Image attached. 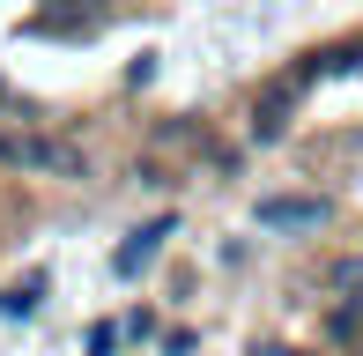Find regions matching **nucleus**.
<instances>
[{
	"mask_svg": "<svg viewBox=\"0 0 363 356\" xmlns=\"http://www.w3.org/2000/svg\"><path fill=\"white\" fill-rule=\"evenodd\" d=\"M0 164L8 171H82V156L67 141H52V134H15V126H0Z\"/></svg>",
	"mask_w": 363,
	"mask_h": 356,
	"instance_id": "obj_1",
	"label": "nucleus"
},
{
	"mask_svg": "<svg viewBox=\"0 0 363 356\" xmlns=\"http://www.w3.org/2000/svg\"><path fill=\"white\" fill-rule=\"evenodd\" d=\"M252 216H259V230H326V223H334V201H326V193H267Z\"/></svg>",
	"mask_w": 363,
	"mask_h": 356,
	"instance_id": "obj_2",
	"label": "nucleus"
},
{
	"mask_svg": "<svg viewBox=\"0 0 363 356\" xmlns=\"http://www.w3.org/2000/svg\"><path fill=\"white\" fill-rule=\"evenodd\" d=\"M163 238H171V216L141 223V230L126 238L119 252H111V274H119V282H134V274H141V267H148V260H156V252H163Z\"/></svg>",
	"mask_w": 363,
	"mask_h": 356,
	"instance_id": "obj_3",
	"label": "nucleus"
},
{
	"mask_svg": "<svg viewBox=\"0 0 363 356\" xmlns=\"http://www.w3.org/2000/svg\"><path fill=\"white\" fill-rule=\"evenodd\" d=\"M45 289H52V267H30V274H15V282L0 289V319H30Z\"/></svg>",
	"mask_w": 363,
	"mask_h": 356,
	"instance_id": "obj_4",
	"label": "nucleus"
},
{
	"mask_svg": "<svg viewBox=\"0 0 363 356\" xmlns=\"http://www.w3.org/2000/svg\"><path fill=\"white\" fill-rule=\"evenodd\" d=\"M111 349H119V327H104V319H96V327H89V356H111Z\"/></svg>",
	"mask_w": 363,
	"mask_h": 356,
	"instance_id": "obj_5",
	"label": "nucleus"
},
{
	"mask_svg": "<svg viewBox=\"0 0 363 356\" xmlns=\"http://www.w3.org/2000/svg\"><path fill=\"white\" fill-rule=\"evenodd\" d=\"M334 282H341V289H363V260H341V267H334Z\"/></svg>",
	"mask_w": 363,
	"mask_h": 356,
	"instance_id": "obj_6",
	"label": "nucleus"
}]
</instances>
